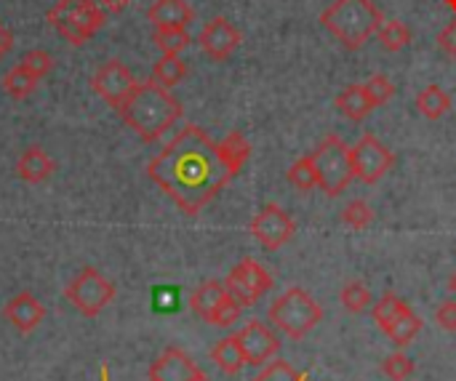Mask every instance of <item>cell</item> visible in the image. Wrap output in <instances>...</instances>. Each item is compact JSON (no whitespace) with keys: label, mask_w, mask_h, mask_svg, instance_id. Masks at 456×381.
<instances>
[{"label":"cell","mask_w":456,"mask_h":381,"mask_svg":"<svg viewBox=\"0 0 456 381\" xmlns=\"http://www.w3.org/2000/svg\"><path fill=\"white\" fill-rule=\"evenodd\" d=\"M382 369H385V377L393 381H406L414 374V363H411V358H409L406 353H393V355H387L385 363H382Z\"/></svg>","instance_id":"33"},{"label":"cell","mask_w":456,"mask_h":381,"mask_svg":"<svg viewBox=\"0 0 456 381\" xmlns=\"http://www.w3.org/2000/svg\"><path fill=\"white\" fill-rule=\"evenodd\" d=\"M385 16L371 0H337L321 13V24L347 48L358 51L363 43L377 35Z\"/></svg>","instance_id":"3"},{"label":"cell","mask_w":456,"mask_h":381,"mask_svg":"<svg viewBox=\"0 0 456 381\" xmlns=\"http://www.w3.org/2000/svg\"><path fill=\"white\" fill-rule=\"evenodd\" d=\"M342 222L350 230H366L374 222V208L366 200H350L342 211Z\"/></svg>","instance_id":"29"},{"label":"cell","mask_w":456,"mask_h":381,"mask_svg":"<svg viewBox=\"0 0 456 381\" xmlns=\"http://www.w3.org/2000/svg\"><path fill=\"white\" fill-rule=\"evenodd\" d=\"M198 43H200V48H203V53H206L208 59L224 61V59H230V56L235 53V48L243 43V35H240V29H238L230 19L216 16V19H211V21L200 29Z\"/></svg>","instance_id":"13"},{"label":"cell","mask_w":456,"mask_h":381,"mask_svg":"<svg viewBox=\"0 0 456 381\" xmlns=\"http://www.w3.org/2000/svg\"><path fill=\"white\" fill-rule=\"evenodd\" d=\"M64 296L69 299V304L83 312L86 318H96L99 312H104V307L112 304L115 299V286L94 267H83L64 288Z\"/></svg>","instance_id":"7"},{"label":"cell","mask_w":456,"mask_h":381,"mask_svg":"<svg viewBox=\"0 0 456 381\" xmlns=\"http://www.w3.org/2000/svg\"><path fill=\"white\" fill-rule=\"evenodd\" d=\"M37 88V77L35 75H29L21 64H16V67H11L8 72H5V77H3V91L11 96V99H27L32 91Z\"/></svg>","instance_id":"25"},{"label":"cell","mask_w":456,"mask_h":381,"mask_svg":"<svg viewBox=\"0 0 456 381\" xmlns=\"http://www.w3.org/2000/svg\"><path fill=\"white\" fill-rule=\"evenodd\" d=\"M289 182L299 190V192H313L318 187V176H315V166L310 160V155L299 158L291 168H289Z\"/></svg>","instance_id":"28"},{"label":"cell","mask_w":456,"mask_h":381,"mask_svg":"<svg viewBox=\"0 0 456 381\" xmlns=\"http://www.w3.org/2000/svg\"><path fill=\"white\" fill-rule=\"evenodd\" d=\"M339 299H342V307H345L347 312L358 315V312H363V310L371 304V291L366 288L363 280H350V283H345Z\"/></svg>","instance_id":"27"},{"label":"cell","mask_w":456,"mask_h":381,"mask_svg":"<svg viewBox=\"0 0 456 381\" xmlns=\"http://www.w3.org/2000/svg\"><path fill=\"white\" fill-rule=\"evenodd\" d=\"M267 318L289 339H305L323 320V310L305 288H289L273 302Z\"/></svg>","instance_id":"5"},{"label":"cell","mask_w":456,"mask_h":381,"mask_svg":"<svg viewBox=\"0 0 456 381\" xmlns=\"http://www.w3.org/2000/svg\"><path fill=\"white\" fill-rule=\"evenodd\" d=\"M21 67H24L29 75H35L37 80H43V77L53 69V56H51L48 51H43V48H32V51L24 53Z\"/></svg>","instance_id":"32"},{"label":"cell","mask_w":456,"mask_h":381,"mask_svg":"<svg viewBox=\"0 0 456 381\" xmlns=\"http://www.w3.org/2000/svg\"><path fill=\"white\" fill-rule=\"evenodd\" d=\"M227 296V288L219 280H206L200 288H195V294L190 296V307L198 318H203L206 323L211 320V315L216 312V307L222 304V299Z\"/></svg>","instance_id":"20"},{"label":"cell","mask_w":456,"mask_h":381,"mask_svg":"<svg viewBox=\"0 0 456 381\" xmlns=\"http://www.w3.org/2000/svg\"><path fill=\"white\" fill-rule=\"evenodd\" d=\"M136 83H139V80L131 75V69H128L120 59H107V61L94 72V77H91L94 93H96L102 101H107L112 109H120V107L128 101V96L134 93Z\"/></svg>","instance_id":"10"},{"label":"cell","mask_w":456,"mask_h":381,"mask_svg":"<svg viewBox=\"0 0 456 381\" xmlns=\"http://www.w3.org/2000/svg\"><path fill=\"white\" fill-rule=\"evenodd\" d=\"M3 315H5V320L19 334H29V331H35L43 323L45 310H43V304L29 291H21V294H16V296L8 299V304L3 307Z\"/></svg>","instance_id":"15"},{"label":"cell","mask_w":456,"mask_h":381,"mask_svg":"<svg viewBox=\"0 0 456 381\" xmlns=\"http://www.w3.org/2000/svg\"><path fill=\"white\" fill-rule=\"evenodd\" d=\"M403 307H406V302L387 291V294L374 304V320H377V326H379L382 331H387V326L398 318V312H401Z\"/></svg>","instance_id":"30"},{"label":"cell","mask_w":456,"mask_h":381,"mask_svg":"<svg viewBox=\"0 0 456 381\" xmlns=\"http://www.w3.org/2000/svg\"><path fill=\"white\" fill-rule=\"evenodd\" d=\"M446 5H449V8L456 13V0H446Z\"/></svg>","instance_id":"41"},{"label":"cell","mask_w":456,"mask_h":381,"mask_svg":"<svg viewBox=\"0 0 456 381\" xmlns=\"http://www.w3.org/2000/svg\"><path fill=\"white\" fill-rule=\"evenodd\" d=\"M350 163H353V176L363 184H377L385 179V174L395 166V155L374 136L363 134L353 147H350Z\"/></svg>","instance_id":"8"},{"label":"cell","mask_w":456,"mask_h":381,"mask_svg":"<svg viewBox=\"0 0 456 381\" xmlns=\"http://www.w3.org/2000/svg\"><path fill=\"white\" fill-rule=\"evenodd\" d=\"M211 361H214V366H216L222 374H227V377H238V374L243 371V366H248L246 358H243V350H240L235 334H232V336H224L222 342H216V347L211 350Z\"/></svg>","instance_id":"19"},{"label":"cell","mask_w":456,"mask_h":381,"mask_svg":"<svg viewBox=\"0 0 456 381\" xmlns=\"http://www.w3.org/2000/svg\"><path fill=\"white\" fill-rule=\"evenodd\" d=\"M363 85H366L374 107H382V104H387L395 96V85H393V80L387 75H371Z\"/></svg>","instance_id":"34"},{"label":"cell","mask_w":456,"mask_h":381,"mask_svg":"<svg viewBox=\"0 0 456 381\" xmlns=\"http://www.w3.org/2000/svg\"><path fill=\"white\" fill-rule=\"evenodd\" d=\"M152 43L160 48V53L179 56L184 48H190L192 37H190V32H187V29H155Z\"/></svg>","instance_id":"26"},{"label":"cell","mask_w":456,"mask_h":381,"mask_svg":"<svg viewBox=\"0 0 456 381\" xmlns=\"http://www.w3.org/2000/svg\"><path fill=\"white\" fill-rule=\"evenodd\" d=\"M118 115L142 142L152 144L182 120L184 107L168 88L150 77L144 83H136L134 93L118 109Z\"/></svg>","instance_id":"2"},{"label":"cell","mask_w":456,"mask_h":381,"mask_svg":"<svg viewBox=\"0 0 456 381\" xmlns=\"http://www.w3.org/2000/svg\"><path fill=\"white\" fill-rule=\"evenodd\" d=\"M310 160L315 166V176H318V190H323L329 198H339L353 176V163H350V147L337 136L329 134L313 152Z\"/></svg>","instance_id":"6"},{"label":"cell","mask_w":456,"mask_h":381,"mask_svg":"<svg viewBox=\"0 0 456 381\" xmlns=\"http://www.w3.org/2000/svg\"><path fill=\"white\" fill-rule=\"evenodd\" d=\"M150 381H208L206 374L195 366V361L179 347H168L152 366Z\"/></svg>","instance_id":"14"},{"label":"cell","mask_w":456,"mask_h":381,"mask_svg":"<svg viewBox=\"0 0 456 381\" xmlns=\"http://www.w3.org/2000/svg\"><path fill=\"white\" fill-rule=\"evenodd\" d=\"M251 235L259 240V246H265L267 251H281L286 243H291V238L297 235V222L291 219V214L286 208H281L278 203H267L254 219H251Z\"/></svg>","instance_id":"11"},{"label":"cell","mask_w":456,"mask_h":381,"mask_svg":"<svg viewBox=\"0 0 456 381\" xmlns=\"http://www.w3.org/2000/svg\"><path fill=\"white\" fill-rule=\"evenodd\" d=\"M224 288L240 307H254L270 288H273V275L254 259H243L235 264L224 280Z\"/></svg>","instance_id":"9"},{"label":"cell","mask_w":456,"mask_h":381,"mask_svg":"<svg viewBox=\"0 0 456 381\" xmlns=\"http://www.w3.org/2000/svg\"><path fill=\"white\" fill-rule=\"evenodd\" d=\"M337 109H339L347 120L361 123V120H366V118L371 115L374 101H371V96H369L366 85L353 83V85H347V88L337 96Z\"/></svg>","instance_id":"18"},{"label":"cell","mask_w":456,"mask_h":381,"mask_svg":"<svg viewBox=\"0 0 456 381\" xmlns=\"http://www.w3.org/2000/svg\"><path fill=\"white\" fill-rule=\"evenodd\" d=\"M240 304L230 296V291H227V296L222 299V304L216 307V312L211 315V326H219V328H230V326H235V320H240Z\"/></svg>","instance_id":"35"},{"label":"cell","mask_w":456,"mask_h":381,"mask_svg":"<svg viewBox=\"0 0 456 381\" xmlns=\"http://www.w3.org/2000/svg\"><path fill=\"white\" fill-rule=\"evenodd\" d=\"M377 37H379L385 51L398 53V51H403L411 43V29L401 19H385L382 27L377 29Z\"/></svg>","instance_id":"24"},{"label":"cell","mask_w":456,"mask_h":381,"mask_svg":"<svg viewBox=\"0 0 456 381\" xmlns=\"http://www.w3.org/2000/svg\"><path fill=\"white\" fill-rule=\"evenodd\" d=\"M436 323H438L444 331H456V302H444V304L436 310Z\"/></svg>","instance_id":"36"},{"label":"cell","mask_w":456,"mask_h":381,"mask_svg":"<svg viewBox=\"0 0 456 381\" xmlns=\"http://www.w3.org/2000/svg\"><path fill=\"white\" fill-rule=\"evenodd\" d=\"M11 48H13V35H11V32H8V27L0 21V59H3Z\"/></svg>","instance_id":"39"},{"label":"cell","mask_w":456,"mask_h":381,"mask_svg":"<svg viewBox=\"0 0 456 381\" xmlns=\"http://www.w3.org/2000/svg\"><path fill=\"white\" fill-rule=\"evenodd\" d=\"M449 291H452V294H454V296H456V272H454V275H452V280H449Z\"/></svg>","instance_id":"40"},{"label":"cell","mask_w":456,"mask_h":381,"mask_svg":"<svg viewBox=\"0 0 456 381\" xmlns=\"http://www.w3.org/2000/svg\"><path fill=\"white\" fill-rule=\"evenodd\" d=\"M128 3H131V0H99L102 11H104V13H112V16L123 13V11L128 8Z\"/></svg>","instance_id":"38"},{"label":"cell","mask_w":456,"mask_h":381,"mask_svg":"<svg viewBox=\"0 0 456 381\" xmlns=\"http://www.w3.org/2000/svg\"><path fill=\"white\" fill-rule=\"evenodd\" d=\"M102 381H107V366L102 369Z\"/></svg>","instance_id":"42"},{"label":"cell","mask_w":456,"mask_h":381,"mask_svg":"<svg viewBox=\"0 0 456 381\" xmlns=\"http://www.w3.org/2000/svg\"><path fill=\"white\" fill-rule=\"evenodd\" d=\"M251 381H307V374L305 371H297L286 361H273V363L265 366V371L259 377H254Z\"/></svg>","instance_id":"31"},{"label":"cell","mask_w":456,"mask_h":381,"mask_svg":"<svg viewBox=\"0 0 456 381\" xmlns=\"http://www.w3.org/2000/svg\"><path fill=\"white\" fill-rule=\"evenodd\" d=\"M187 77V64L182 61V56H168L163 53L155 64H152V80L160 83L163 88H174Z\"/></svg>","instance_id":"23"},{"label":"cell","mask_w":456,"mask_h":381,"mask_svg":"<svg viewBox=\"0 0 456 381\" xmlns=\"http://www.w3.org/2000/svg\"><path fill=\"white\" fill-rule=\"evenodd\" d=\"M417 109L428 118V120H441L449 109H452V96L441 88V85H428L419 91L417 96Z\"/></svg>","instance_id":"22"},{"label":"cell","mask_w":456,"mask_h":381,"mask_svg":"<svg viewBox=\"0 0 456 381\" xmlns=\"http://www.w3.org/2000/svg\"><path fill=\"white\" fill-rule=\"evenodd\" d=\"M195 19V11L187 0H155L147 8V21L155 29H187Z\"/></svg>","instance_id":"16"},{"label":"cell","mask_w":456,"mask_h":381,"mask_svg":"<svg viewBox=\"0 0 456 381\" xmlns=\"http://www.w3.org/2000/svg\"><path fill=\"white\" fill-rule=\"evenodd\" d=\"M251 144L240 131L214 142L203 128L184 126L147 166V176L179 206L198 216L248 163Z\"/></svg>","instance_id":"1"},{"label":"cell","mask_w":456,"mask_h":381,"mask_svg":"<svg viewBox=\"0 0 456 381\" xmlns=\"http://www.w3.org/2000/svg\"><path fill=\"white\" fill-rule=\"evenodd\" d=\"M422 318L406 304L401 312H398V318L387 326V336L393 339V345H398V347H409L417 336H419V331H422Z\"/></svg>","instance_id":"21"},{"label":"cell","mask_w":456,"mask_h":381,"mask_svg":"<svg viewBox=\"0 0 456 381\" xmlns=\"http://www.w3.org/2000/svg\"><path fill=\"white\" fill-rule=\"evenodd\" d=\"M56 163L51 160V155L40 147H29L21 152V158L16 160V176L27 184H43L53 176Z\"/></svg>","instance_id":"17"},{"label":"cell","mask_w":456,"mask_h":381,"mask_svg":"<svg viewBox=\"0 0 456 381\" xmlns=\"http://www.w3.org/2000/svg\"><path fill=\"white\" fill-rule=\"evenodd\" d=\"M45 21L69 43V45H83L88 43L104 24V11L96 0H56Z\"/></svg>","instance_id":"4"},{"label":"cell","mask_w":456,"mask_h":381,"mask_svg":"<svg viewBox=\"0 0 456 381\" xmlns=\"http://www.w3.org/2000/svg\"><path fill=\"white\" fill-rule=\"evenodd\" d=\"M438 45H441V51H446L449 56H456V19L454 21H449V24L441 29Z\"/></svg>","instance_id":"37"},{"label":"cell","mask_w":456,"mask_h":381,"mask_svg":"<svg viewBox=\"0 0 456 381\" xmlns=\"http://www.w3.org/2000/svg\"><path fill=\"white\" fill-rule=\"evenodd\" d=\"M238 345L243 350V358L248 366H265L270 363L278 350H281V342L275 336V331L270 326H265L262 320H251L246 323L238 334Z\"/></svg>","instance_id":"12"}]
</instances>
